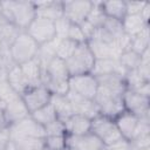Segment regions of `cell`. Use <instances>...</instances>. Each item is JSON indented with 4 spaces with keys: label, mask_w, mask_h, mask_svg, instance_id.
Here are the masks:
<instances>
[{
    "label": "cell",
    "mask_w": 150,
    "mask_h": 150,
    "mask_svg": "<svg viewBox=\"0 0 150 150\" xmlns=\"http://www.w3.org/2000/svg\"><path fill=\"white\" fill-rule=\"evenodd\" d=\"M0 13L20 30H26L36 16L33 1H0Z\"/></svg>",
    "instance_id": "6da1fadb"
},
{
    "label": "cell",
    "mask_w": 150,
    "mask_h": 150,
    "mask_svg": "<svg viewBox=\"0 0 150 150\" xmlns=\"http://www.w3.org/2000/svg\"><path fill=\"white\" fill-rule=\"evenodd\" d=\"M39 45L25 32H20L9 47L11 59L14 64H22L36 57Z\"/></svg>",
    "instance_id": "7a4b0ae2"
},
{
    "label": "cell",
    "mask_w": 150,
    "mask_h": 150,
    "mask_svg": "<svg viewBox=\"0 0 150 150\" xmlns=\"http://www.w3.org/2000/svg\"><path fill=\"white\" fill-rule=\"evenodd\" d=\"M94 63H95V57L90 52L87 42L79 43L73 55L66 60V66L69 76L91 73Z\"/></svg>",
    "instance_id": "3957f363"
},
{
    "label": "cell",
    "mask_w": 150,
    "mask_h": 150,
    "mask_svg": "<svg viewBox=\"0 0 150 150\" xmlns=\"http://www.w3.org/2000/svg\"><path fill=\"white\" fill-rule=\"evenodd\" d=\"M90 132H93L96 137H98L100 141L104 144V146H109L122 138L114 118L102 114L97 115L91 120Z\"/></svg>",
    "instance_id": "277c9868"
},
{
    "label": "cell",
    "mask_w": 150,
    "mask_h": 150,
    "mask_svg": "<svg viewBox=\"0 0 150 150\" xmlns=\"http://www.w3.org/2000/svg\"><path fill=\"white\" fill-rule=\"evenodd\" d=\"M94 101L98 107L100 114L111 118H115L118 114H121L124 110L122 95L114 94L101 87H98Z\"/></svg>",
    "instance_id": "5b68a950"
},
{
    "label": "cell",
    "mask_w": 150,
    "mask_h": 150,
    "mask_svg": "<svg viewBox=\"0 0 150 150\" xmlns=\"http://www.w3.org/2000/svg\"><path fill=\"white\" fill-rule=\"evenodd\" d=\"M68 86L70 91L89 100H94L98 89L96 76L93 75L91 73L69 76Z\"/></svg>",
    "instance_id": "8992f818"
},
{
    "label": "cell",
    "mask_w": 150,
    "mask_h": 150,
    "mask_svg": "<svg viewBox=\"0 0 150 150\" xmlns=\"http://www.w3.org/2000/svg\"><path fill=\"white\" fill-rule=\"evenodd\" d=\"M38 45L46 43L56 38L55 25L53 21L35 16V19L30 22V25L25 30Z\"/></svg>",
    "instance_id": "52a82bcc"
},
{
    "label": "cell",
    "mask_w": 150,
    "mask_h": 150,
    "mask_svg": "<svg viewBox=\"0 0 150 150\" xmlns=\"http://www.w3.org/2000/svg\"><path fill=\"white\" fill-rule=\"evenodd\" d=\"M122 101L124 110L141 117H150V97L141 95L134 90L127 89L122 94Z\"/></svg>",
    "instance_id": "ba28073f"
},
{
    "label": "cell",
    "mask_w": 150,
    "mask_h": 150,
    "mask_svg": "<svg viewBox=\"0 0 150 150\" xmlns=\"http://www.w3.org/2000/svg\"><path fill=\"white\" fill-rule=\"evenodd\" d=\"M12 138L16 137H35V138H45V128L35 122L30 115L26 118L9 125Z\"/></svg>",
    "instance_id": "9c48e42d"
},
{
    "label": "cell",
    "mask_w": 150,
    "mask_h": 150,
    "mask_svg": "<svg viewBox=\"0 0 150 150\" xmlns=\"http://www.w3.org/2000/svg\"><path fill=\"white\" fill-rule=\"evenodd\" d=\"M93 7V1L87 0H75V1H63V16L68 19L71 23L80 25L86 19L88 13Z\"/></svg>",
    "instance_id": "30bf717a"
},
{
    "label": "cell",
    "mask_w": 150,
    "mask_h": 150,
    "mask_svg": "<svg viewBox=\"0 0 150 150\" xmlns=\"http://www.w3.org/2000/svg\"><path fill=\"white\" fill-rule=\"evenodd\" d=\"M21 97L30 114L32 111L49 103L52 94L43 84H39L35 87L28 88L23 94H21Z\"/></svg>",
    "instance_id": "8fae6325"
},
{
    "label": "cell",
    "mask_w": 150,
    "mask_h": 150,
    "mask_svg": "<svg viewBox=\"0 0 150 150\" xmlns=\"http://www.w3.org/2000/svg\"><path fill=\"white\" fill-rule=\"evenodd\" d=\"M66 145L73 150H102L104 144L93 132L83 135H67Z\"/></svg>",
    "instance_id": "7c38bea8"
},
{
    "label": "cell",
    "mask_w": 150,
    "mask_h": 150,
    "mask_svg": "<svg viewBox=\"0 0 150 150\" xmlns=\"http://www.w3.org/2000/svg\"><path fill=\"white\" fill-rule=\"evenodd\" d=\"M69 80L66 61L55 56L42 69V84L46 82H64Z\"/></svg>",
    "instance_id": "4fadbf2b"
},
{
    "label": "cell",
    "mask_w": 150,
    "mask_h": 150,
    "mask_svg": "<svg viewBox=\"0 0 150 150\" xmlns=\"http://www.w3.org/2000/svg\"><path fill=\"white\" fill-rule=\"evenodd\" d=\"M71 108H73V112L74 114H79L82 116H86L90 120H93L94 117H96L97 115H100V110L97 104L95 103L94 100H89L86 97H82L70 90H68V93L66 94Z\"/></svg>",
    "instance_id": "5bb4252c"
},
{
    "label": "cell",
    "mask_w": 150,
    "mask_h": 150,
    "mask_svg": "<svg viewBox=\"0 0 150 150\" xmlns=\"http://www.w3.org/2000/svg\"><path fill=\"white\" fill-rule=\"evenodd\" d=\"M116 127L122 136V138L127 141H131L135 136L137 125H138V117L127 110H123L114 118Z\"/></svg>",
    "instance_id": "9a60e30c"
},
{
    "label": "cell",
    "mask_w": 150,
    "mask_h": 150,
    "mask_svg": "<svg viewBox=\"0 0 150 150\" xmlns=\"http://www.w3.org/2000/svg\"><path fill=\"white\" fill-rule=\"evenodd\" d=\"M33 5L35 7L36 16L53 22L63 16V1H33Z\"/></svg>",
    "instance_id": "2e32d148"
},
{
    "label": "cell",
    "mask_w": 150,
    "mask_h": 150,
    "mask_svg": "<svg viewBox=\"0 0 150 150\" xmlns=\"http://www.w3.org/2000/svg\"><path fill=\"white\" fill-rule=\"evenodd\" d=\"M5 116L8 125H12L27 116H29V110L26 107L21 95H18L12 101L7 102L5 105Z\"/></svg>",
    "instance_id": "e0dca14e"
},
{
    "label": "cell",
    "mask_w": 150,
    "mask_h": 150,
    "mask_svg": "<svg viewBox=\"0 0 150 150\" xmlns=\"http://www.w3.org/2000/svg\"><path fill=\"white\" fill-rule=\"evenodd\" d=\"M98 87L104 88L114 94L122 95L127 90V84L124 81V76L117 73H110V74H103L96 76Z\"/></svg>",
    "instance_id": "ac0fdd59"
},
{
    "label": "cell",
    "mask_w": 150,
    "mask_h": 150,
    "mask_svg": "<svg viewBox=\"0 0 150 150\" xmlns=\"http://www.w3.org/2000/svg\"><path fill=\"white\" fill-rule=\"evenodd\" d=\"M87 45L93 53L95 60H103V59H118L122 52L114 45H108L97 40H88Z\"/></svg>",
    "instance_id": "d6986e66"
},
{
    "label": "cell",
    "mask_w": 150,
    "mask_h": 150,
    "mask_svg": "<svg viewBox=\"0 0 150 150\" xmlns=\"http://www.w3.org/2000/svg\"><path fill=\"white\" fill-rule=\"evenodd\" d=\"M64 128L67 135H83L90 132L91 120L79 114H73L64 121Z\"/></svg>",
    "instance_id": "ffe728a7"
},
{
    "label": "cell",
    "mask_w": 150,
    "mask_h": 150,
    "mask_svg": "<svg viewBox=\"0 0 150 150\" xmlns=\"http://www.w3.org/2000/svg\"><path fill=\"white\" fill-rule=\"evenodd\" d=\"M20 68L29 88L42 84V68L40 61L36 57L20 64Z\"/></svg>",
    "instance_id": "44dd1931"
},
{
    "label": "cell",
    "mask_w": 150,
    "mask_h": 150,
    "mask_svg": "<svg viewBox=\"0 0 150 150\" xmlns=\"http://www.w3.org/2000/svg\"><path fill=\"white\" fill-rule=\"evenodd\" d=\"M110 73H117L121 75H125V70L121 66L118 59H103V60H95L94 67L91 69V74L103 75V74H110Z\"/></svg>",
    "instance_id": "7402d4cb"
},
{
    "label": "cell",
    "mask_w": 150,
    "mask_h": 150,
    "mask_svg": "<svg viewBox=\"0 0 150 150\" xmlns=\"http://www.w3.org/2000/svg\"><path fill=\"white\" fill-rule=\"evenodd\" d=\"M122 22V27L124 33L129 36V38H134L137 34H139L146 26H149V23H146L139 14H127Z\"/></svg>",
    "instance_id": "603a6c76"
},
{
    "label": "cell",
    "mask_w": 150,
    "mask_h": 150,
    "mask_svg": "<svg viewBox=\"0 0 150 150\" xmlns=\"http://www.w3.org/2000/svg\"><path fill=\"white\" fill-rule=\"evenodd\" d=\"M49 103L53 105L57 118L63 122L74 114L67 95H52Z\"/></svg>",
    "instance_id": "cb8c5ba5"
},
{
    "label": "cell",
    "mask_w": 150,
    "mask_h": 150,
    "mask_svg": "<svg viewBox=\"0 0 150 150\" xmlns=\"http://www.w3.org/2000/svg\"><path fill=\"white\" fill-rule=\"evenodd\" d=\"M7 82L9 83V86L19 94H23L28 88V83L21 71V68L19 64H14L8 69V75H7Z\"/></svg>",
    "instance_id": "d4e9b609"
},
{
    "label": "cell",
    "mask_w": 150,
    "mask_h": 150,
    "mask_svg": "<svg viewBox=\"0 0 150 150\" xmlns=\"http://www.w3.org/2000/svg\"><path fill=\"white\" fill-rule=\"evenodd\" d=\"M59 42H60V39L55 38V39H53V40H50V41H48L46 43L39 45L36 59L40 61L42 69L47 66V63L50 60H53L56 56V49H57Z\"/></svg>",
    "instance_id": "484cf974"
},
{
    "label": "cell",
    "mask_w": 150,
    "mask_h": 150,
    "mask_svg": "<svg viewBox=\"0 0 150 150\" xmlns=\"http://www.w3.org/2000/svg\"><path fill=\"white\" fill-rule=\"evenodd\" d=\"M101 6H102V9L107 18H111V19L122 21L123 18L127 15L125 1H120V0L101 1Z\"/></svg>",
    "instance_id": "4316f807"
},
{
    "label": "cell",
    "mask_w": 150,
    "mask_h": 150,
    "mask_svg": "<svg viewBox=\"0 0 150 150\" xmlns=\"http://www.w3.org/2000/svg\"><path fill=\"white\" fill-rule=\"evenodd\" d=\"M29 115L35 122H38L42 127H46L47 124H49V123L54 122L55 120H57L56 112H55V110H54V108H53V105L50 103H47L46 105L32 111Z\"/></svg>",
    "instance_id": "83f0119b"
},
{
    "label": "cell",
    "mask_w": 150,
    "mask_h": 150,
    "mask_svg": "<svg viewBox=\"0 0 150 150\" xmlns=\"http://www.w3.org/2000/svg\"><path fill=\"white\" fill-rule=\"evenodd\" d=\"M149 47H150V33H149V26H146L139 34H137L134 38H130V50L141 55Z\"/></svg>",
    "instance_id": "f1b7e54d"
},
{
    "label": "cell",
    "mask_w": 150,
    "mask_h": 150,
    "mask_svg": "<svg viewBox=\"0 0 150 150\" xmlns=\"http://www.w3.org/2000/svg\"><path fill=\"white\" fill-rule=\"evenodd\" d=\"M18 150H41L45 148V138L35 137H16L12 138Z\"/></svg>",
    "instance_id": "f546056e"
},
{
    "label": "cell",
    "mask_w": 150,
    "mask_h": 150,
    "mask_svg": "<svg viewBox=\"0 0 150 150\" xmlns=\"http://www.w3.org/2000/svg\"><path fill=\"white\" fill-rule=\"evenodd\" d=\"M105 19H107V16L102 9L101 1H93V7H91L90 12L88 13L86 20L90 25H93L95 28H100L103 26Z\"/></svg>",
    "instance_id": "4dcf8cb0"
},
{
    "label": "cell",
    "mask_w": 150,
    "mask_h": 150,
    "mask_svg": "<svg viewBox=\"0 0 150 150\" xmlns=\"http://www.w3.org/2000/svg\"><path fill=\"white\" fill-rule=\"evenodd\" d=\"M118 61L125 71L136 70L141 63V55L136 54L132 50H127L121 54V56L118 57Z\"/></svg>",
    "instance_id": "1f68e13d"
},
{
    "label": "cell",
    "mask_w": 150,
    "mask_h": 150,
    "mask_svg": "<svg viewBox=\"0 0 150 150\" xmlns=\"http://www.w3.org/2000/svg\"><path fill=\"white\" fill-rule=\"evenodd\" d=\"M77 45L79 43H76V42H74V41H71L69 39L60 40L57 49H56V56L62 59L63 61H66L67 59H69L73 55V53L75 52Z\"/></svg>",
    "instance_id": "d6a6232c"
},
{
    "label": "cell",
    "mask_w": 150,
    "mask_h": 150,
    "mask_svg": "<svg viewBox=\"0 0 150 150\" xmlns=\"http://www.w3.org/2000/svg\"><path fill=\"white\" fill-rule=\"evenodd\" d=\"M109 34H111L115 39H118L121 38L122 35H124V30H123V27H122V22L120 20H115V19H111V18H107L103 26H102Z\"/></svg>",
    "instance_id": "836d02e7"
},
{
    "label": "cell",
    "mask_w": 150,
    "mask_h": 150,
    "mask_svg": "<svg viewBox=\"0 0 150 150\" xmlns=\"http://www.w3.org/2000/svg\"><path fill=\"white\" fill-rule=\"evenodd\" d=\"M66 136L67 135H57V136H46L45 137V148L48 150H63L66 145Z\"/></svg>",
    "instance_id": "e575fe53"
},
{
    "label": "cell",
    "mask_w": 150,
    "mask_h": 150,
    "mask_svg": "<svg viewBox=\"0 0 150 150\" xmlns=\"http://www.w3.org/2000/svg\"><path fill=\"white\" fill-rule=\"evenodd\" d=\"M45 128V135L46 136H57V135H67L66 134V128H64V122L61 120H55L54 122L47 124ZM45 136V137H46Z\"/></svg>",
    "instance_id": "d590c367"
},
{
    "label": "cell",
    "mask_w": 150,
    "mask_h": 150,
    "mask_svg": "<svg viewBox=\"0 0 150 150\" xmlns=\"http://www.w3.org/2000/svg\"><path fill=\"white\" fill-rule=\"evenodd\" d=\"M19 94L9 86V83L7 81L0 82V103H4L6 105L7 102L12 101Z\"/></svg>",
    "instance_id": "8d00e7d4"
},
{
    "label": "cell",
    "mask_w": 150,
    "mask_h": 150,
    "mask_svg": "<svg viewBox=\"0 0 150 150\" xmlns=\"http://www.w3.org/2000/svg\"><path fill=\"white\" fill-rule=\"evenodd\" d=\"M70 21L68 19H66L64 16H62L61 19L56 20L54 22L55 25V33H56V38L60 40L67 39V34H68V29L70 26Z\"/></svg>",
    "instance_id": "74e56055"
},
{
    "label": "cell",
    "mask_w": 150,
    "mask_h": 150,
    "mask_svg": "<svg viewBox=\"0 0 150 150\" xmlns=\"http://www.w3.org/2000/svg\"><path fill=\"white\" fill-rule=\"evenodd\" d=\"M67 39L76 42V43H82V42H87L81 28L79 25L75 23H70L69 29H68V34H67Z\"/></svg>",
    "instance_id": "f35d334b"
},
{
    "label": "cell",
    "mask_w": 150,
    "mask_h": 150,
    "mask_svg": "<svg viewBox=\"0 0 150 150\" xmlns=\"http://www.w3.org/2000/svg\"><path fill=\"white\" fill-rule=\"evenodd\" d=\"M145 1H125L127 14H139Z\"/></svg>",
    "instance_id": "ab89813d"
},
{
    "label": "cell",
    "mask_w": 150,
    "mask_h": 150,
    "mask_svg": "<svg viewBox=\"0 0 150 150\" xmlns=\"http://www.w3.org/2000/svg\"><path fill=\"white\" fill-rule=\"evenodd\" d=\"M108 150H132L131 149V144L129 141L124 139V138H121L120 141L112 143L111 145L109 146H105Z\"/></svg>",
    "instance_id": "60d3db41"
},
{
    "label": "cell",
    "mask_w": 150,
    "mask_h": 150,
    "mask_svg": "<svg viewBox=\"0 0 150 150\" xmlns=\"http://www.w3.org/2000/svg\"><path fill=\"white\" fill-rule=\"evenodd\" d=\"M80 26V28H81V30H82V33H83V35H84V38H86V40L88 41L91 36H93V34H94V32H95V27L93 26V25H90L87 20H84L82 23H80L79 25Z\"/></svg>",
    "instance_id": "b9f144b4"
},
{
    "label": "cell",
    "mask_w": 150,
    "mask_h": 150,
    "mask_svg": "<svg viewBox=\"0 0 150 150\" xmlns=\"http://www.w3.org/2000/svg\"><path fill=\"white\" fill-rule=\"evenodd\" d=\"M11 139H12V136H11L9 127L5 128V129H1L0 130V150H4L6 148V145L9 143Z\"/></svg>",
    "instance_id": "7bdbcfd3"
},
{
    "label": "cell",
    "mask_w": 150,
    "mask_h": 150,
    "mask_svg": "<svg viewBox=\"0 0 150 150\" xmlns=\"http://www.w3.org/2000/svg\"><path fill=\"white\" fill-rule=\"evenodd\" d=\"M139 15H141V18H142L146 23H149V16H150V2H146V1H145V4H144V6H143V8H142Z\"/></svg>",
    "instance_id": "ee69618b"
},
{
    "label": "cell",
    "mask_w": 150,
    "mask_h": 150,
    "mask_svg": "<svg viewBox=\"0 0 150 150\" xmlns=\"http://www.w3.org/2000/svg\"><path fill=\"white\" fill-rule=\"evenodd\" d=\"M8 127L9 125H8L6 116H5V104L0 103V130L5 129V128H8Z\"/></svg>",
    "instance_id": "f6af8a7d"
},
{
    "label": "cell",
    "mask_w": 150,
    "mask_h": 150,
    "mask_svg": "<svg viewBox=\"0 0 150 150\" xmlns=\"http://www.w3.org/2000/svg\"><path fill=\"white\" fill-rule=\"evenodd\" d=\"M8 69L5 64L0 63V82L2 81H7V75H8Z\"/></svg>",
    "instance_id": "bcb514c9"
},
{
    "label": "cell",
    "mask_w": 150,
    "mask_h": 150,
    "mask_svg": "<svg viewBox=\"0 0 150 150\" xmlns=\"http://www.w3.org/2000/svg\"><path fill=\"white\" fill-rule=\"evenodd\" d=\"M4 150H18V148H16L15 143H14V142L11 139V141H9V143L6 145V148H5Z\"/></svg>",
    "instance_id": "7dc6e473"
},
{
    "label": "cell",
    "mask_w": 150,
    "mask_h": 150,
    "mask_svg": "<svg viewBox=\"0 0 150 150\" xmlns=\"http://www.w3.org/2000/svg\"><path fill=\"white\" fill-rule=\"evenodd\" d=\"M132 149V148H131ZM132 150H150V148H146V149H132Z\"/></svg>",
    "instance_id": "c3c4849f"
},
{
    "label": "cell",
    "mask_w": 150,
    "mask_h": 150,
    "mask_svg": "<svg viewBox=\"0 0 150 150\" xmlns=\"http://www.w3.org/2000/svg\"><path fill=\"white\" fill-rule=\"evenodd\" d=\"M63 150H73V149H70V148H68V146H66Z\"/></svg>",
    "instance_id": "681fc988"
},
{
    "label": "cell",
    "mask_w": 150,
    "mask_h": 150,
    "mask_svg": "<svg viewBox=\"0 0 150 150\" xmlns=\"http://www.w3.org/2000/svg\"><path fill=\"white\" fill-rule=\"evenodd\" d=\"M41 150H48V149H47V148H43V149H41Z\"/></svg>",
    "instance_id": "f907efd6"
},
{
    "label": "cell",
    "mask_w": 150,
    "mask_h": 150,
    "mask_svg": "<svg viewBox=\"0 0 150 150\" xmlns=\"http://www.w3.org/2000/svg\"><path fill=\"white\" fill-rule=\"evenodd\" d=\"M0 48H1V39H0Z\"/></svg>",
    "instance_id": "816d5d0a"
},
{
    "label": "cell",
    "mask_w": 150,
    "mask_h": 150,
    "mask_svg": "<svg viewBox=\"0 0 150 150\" xmlns=\"http://www.w3.org/2000/svg\"><path fill=\"white\" fill-rule=\"evenodd\" d=\"M102 150H108V149H107V148H104V149H102Z\"/></svg>",
    "instance_id": "f5cc1de1"
}]
</instances>
